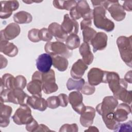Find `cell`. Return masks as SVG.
Returning a JSON list of instances; mask_svg holds the SVG:
<instances>
[{
  "label": "cell",
  "mask_w": 132,
  "mask_h": 132,
  "mask_svg": "<svg viewBox=\"0 0 132 132\" xmlns=\"http://www.w3.org/2000/svg\"><path fill=\"white\" fill-rule=\"evenodd\" d=\"M106 10L102 6L94 7L93 10V23L95 26L107 32H110L114 28V23L106 18Z\"/></svg>",
  "instance_id": "6da1fadb"
},
{
  "label": "cell",
  "mask_w": 132,
  "mask_h": 132,
  "mask_svg": "<svg viewBox=\"0 0 132 132\" xmlns=\"http://www.w3.org/2000/svg\"><path fill=\"white\" fill-rule=\"evenodd\" d=\"M103 83L108 84L110 90L116 96L122 90L127 89V83L124 79L120 78L119 74L114 72L105 71Z\"/></svg>",
  "instance_id": "7a4b0ae2"
},
{
  "label": "cell",
  "mask_w": 132,
  "mask_h": 132,
  "mask_svg": "<svg viewBox=\"0 0 132 132\" xmlns=\"http://www.w3.org/2000/svg\"><path fill=\"white\" fill-rule=\"evenodd\" d=\"M131 36L129 37L120 36L117 40V44L121 57L125 63L131 68L132 47Z\"/></svg>",
  "instance_id": "3957f363"
},
{
  "label": "cell",
  "mask_w": 132,
  "mask_h": 132,
  "mask_svg": "<svg viewBox=\"0 0 132 132\" xmlns=\"http://www.w3.org/2000/svg\"><path fill=\"white\" fill-rule=\"evenodd\" d=\"M1 97L4 102L12 103L15 104L22 105L25 103L28 95L23 89L16 88L12 90L5 89L1 92Z\"/></svg>",
  "instance_id": "277c9868"
},
{
  "label": "cell",
  "mask_w": 132,
  "mask_h": 132,
  "mask_svg": "<svg viewBox=\"0 0 132 132\" xmlns=\"http://www.w3.org/2000/svg\"><path fill=\"white\" fill-rule=\"evenodd\" d=\"M70 17L74 20L82 18L84 19H93V10H92L86 1H78L76 5L70 11Z\"/></svg>",
  "instance_id": "5b68a950"
},
{
  "label": "cell",
  "mask_w": 132,
  "mask_h": 132,
  "mask_svg": "<svg viewBox=\"0 0 132 132\" xmlns=\"http://www.w3.org/2000/svg\"><path fill=\"white\" fill-rule=\"evenodd\" d=\"M45 52L51 56H60L67 58L72 55V51L70 50L63 42L60 41L47 42L44 46Z\"/></svg>",
  "instance_id": "8992f818"
},
{
  "label": "cell",
  "mask_w": 132,
  "mask_h": 132,
  "mask_svg": "<svg viewBox=\"0 0 132 132\" xmlns=\"http://www.w3.org/2000/svg\"><path fill=\"white\" fill-rule=\"evenodd\" d=\"M102 6L109 11L115 21L119 22L125 19L126 12L118 1H104Z\"/></svg>",
  "instance_id": "52a82bcc"
},
{
  "label": "cell",
  "mask_w": 132,
  "mask_h": 132,
  "mask_svg": "<svg viewBox=\"0 0 132 132\" xmlns=\"http://www.w3.org/2000/svg\"><path fill=\"white\" fill-rule=\"evenodd\" d=\"M34 118L31 110L27 104L20 105L12 117L13 122L17 125H24L31 122Z\"/></svg>",
  "instance_id": "ba28073f"
},
{
  "label": "cell",
  "mask_w": 132,
  "mask_h": 132,
  "mask_svg": "<svg viewBox=\"0 0 132 132\" xmlns=\"http://www.w3.org/2000/svg\"><path fill=\"white\" fill-rule=\"evenodd\" d=\"M41 80L42 82V90L47 94L55 92L58 89V86L56 83L55 73L53 70L42 73Z\"/></svg>",
  "instance_id": "9c48e42d"
},
{
  "label": "cell",
  "mask_w": 132,
  "mask_h": 132,
  "mask_svg": "<svg viewBox=\"0 0 132 132\" xmlns=\"http://www.w3.org/2000/svg\"><path fill=\"white\" fill-rule=\"evenodd\" d=\"M118 100L113 96H105L102 103L96 107V111L101 116H104L112 113L118 105Z\"/></svg>",
  "instance_id": "30bf717a"
},
{
  "label": "cell",
  "mask_w": 132,
  "mask_h": 132,
  "mask_svg": "<svg viewBox=\"0 0 132 132\" xmlns=\"http://www.w3.org/2000/svg\"><path fill=\"white\" fill-rule=\"evenodd\" d=\"M68 98L73 109L80 114L86 108L83 103V96L81 93L78 91H72L69 93Z\"/></svg>",
  "instance_id": "8fae6325"
},
{
  "label": "cell",
  "mask_w": 132,
  "mask_h": 132,
  "mask_svg": "<svg viewBox=\"0 0 132 132\" xmlns=\"http://www.w3.org/2000/svg\"><path fill=\"white\" fill-rule=\"evenodd\" d=\"M20 26L15 23L9 24L1 31V40H11L18 36L20 33Z\"/></svg>",
  "instance_id": "7c38bea8"
},
{
  "label": "cell",
  "mask_w": 132,
  "mask_h": 132,
  "mask_svg": "<svg viewBox=\"0 0 132 132\" xmlns=\"http://www.w3.org/2000/svg\"><path fill=\"white\" fill-rule=\"evenodd\" d=\"M1 9L0 18L6 19L9 18L13 11L17 10L19 7V3L17 1H1Z\"/></svg>",
  "instance_id": "4fadbf2b"
},
{
  "label": "cell",
  "mask_w": 132,
  "mask_h": 132,
  "mask_svg": "<svg viewBox=\"0 0 132 132\" xmlns=\"http://www.w3.org/2000/svg\"><path fill=\"white\" fill-rule=\"evenodd\" d=\"M53 65L52 56L47 53L40 55L36 59V67L42 73L48 72Z\"/></svg>",
  "instance_id": "5bb4252c"
},
{
  "label": "cell",
  "mask_w": 132,
  "mask_h": 132,
  "mask_svg": "<svg viewBox=\"0 0 132 132\" xmlns=\"http://www.w3.org/2000/svg\"><path fill=\"white\" fill-rule=\"evenodd\" d=\"M26 104L34 109L40 111H44L47 107L46 100L42 96L36 95L28 96L26 100Z\"/></svg>",
  "instance_id": "9a60e30c"
},
{
  "label": "cell",
  "mask_w": 132,
  "mask_h": 132,
  "mask_svg": "<svg viewBox=\"0 0 132 132\" xmlns=\"http://www.w3.org/2000/svg\"><path fill=\"white\" fill-rule=\"evenodd\" d=\"M107 40L108 37L105 32H97L90 42L93 47V52L95 53L104 50L107 46Z\"/></svg>",
  "instance_id": "2e32d148"
},
{
  "label": "cell",
  "mask_w": 132,
  "mask_h": 132,
  "mask_svg": "<svg viewBox=\"0 0 132 132\" xmlns=\"http://www.w3.org/2000/svg\"><path fill=\"white\" fill-rule=\"evenodd\" d=\"M62 29L67 34H77L78 32L79 25L78 22L70 17L68 14L64 15L63 21L61 25Z\"/></svg>",
  "instance_id": "e0dca14e"
},
{
  "label": "cell",
  "mask_w": 132,
  "mask_h": 132,
  "mask_svg": "<svg viewBox=\"0 0 132 132\" xmlns=\"http://www.w3.org/2000/svg\"><path fill=\"white\" fill-rule=\"evenodd\" d=\"M105 71L97 68L91 69L88 73V83L92 86H97L104 81Z\"/></svg>",
  "instance_id": "ac0fdd59"
},
{
  "label": "cell",
  "mask_w": 132,
  "mask_h": 132,
  "mask_svg": "<svg viewBox=\"0 0 132 132\" xmlns=\"http://www.w3.org/2000/svg\"><path fill=\"white\" fill-rule=\"evenodd\" d=\"M131 112V108L129 104L123 103L118 105L116 110L113 112L114 118L118 122H124L128 119V115Z\"/></svg>",
  "instance_id": "d6986e66"
},
{
  "label": "cell",
  "mask_w": 132,
  "mask_h": 132,
  "mask_svg": "<svg viewBox=\"0 0 132 132\" xmlns=\"http://www.w3.org/2000/svg\"><path fill=\"white\" fill-rule=\"evenodd\" d=\"M96 110L95 109L89 106H86L84 111L80 114V123L84 127H89L93 122L94 118L95 116Z\"/></svg>",
  "instance_id": "ffe728a7"
},
{
  "label": "cell",
  "mask_w": 132,
  "mask_h": 132,
  "mask_svg": "<svg viewBox=\"0 0 132 132\" xmlns=\"http://www.w3.org/2000/svg\"><path fill=\"white\" fill-rule=\"evenodd\" d=\"M3 101L0 100V126L7 127L10 123L9 118L11 115L12 109L8 105L4 104Z\"/></svg>",
  "instance_id": "44dd1931"
},
{
  "label": "cell",
  "mask_w": 132,
  "mask_h": 132,
  "mask_svg": "<svg viewBox=\"0 0 132 132\" xmlns=\"http://www.w3.org/2000/svg\"><path fill=\"white\" fill-rule=\"evenodd\" d=\"M48 30L51 35L54 36L57 41L63 42L65 41L68 37V34H67L62 29L61 25L56 22H53L51 23L48 27Z\"/></svg>",
  "instance_id": "7402d4cb"
},
{
  "label": "cell",
  "mask_w": 132,
  "mask_h": 132,
  "mask_svg": "<svg viewBox=\"0 0 132 132\" xmlns=\"http://www.w3.org/2000/svg\"><path fill=\"white\" fill-rule=\"evenodd\" d=\"M88 68V65L82 59H79L72 65L70 72L71 75L74 79H80Z\"/></svg>",
  "instance_id": "603a6c76"
},
{
  "label": "cell",
  "mask_w": 132,
  "mask_h": 132,
  "mask_svg": "<svg viewBox=\"0 0 132 132\" xmlns=\"http://www.w3.org/2000/svg\"><path fill=\"white\" fill-rule=\"evenodd\" d=\"M0 51L9 57H13L18 54V48L13 43L8 40H1Z\"/></svg>",
  "instance_id": "cb8c5ba5"
},
{
  "label": "cell",
  "mask_w": 132,
  "mask_h": 132,
  "mask_svg": "<svg viewBox=\"0 0 132 132\" xmlns=\"http://www.w3.org/2000/svg\"><path fill=\"white\" fill-rule=\"evenodd\" d=\"M79 52L82 57V61L87 64H91L93 60L94 56L91 51V48L89 43H82L79 47Z\"/></svg>",
  "instance_id": "d4e9b609"
},
{
  "label": "cell",
  "mask_w": 132,
  "mask_h": 132,
  "mask_svg": "<svg viewBox=\"0 0 132 132\" xmlns=\"http://www.w3.org/2000/svg\"><path fill=\"white\" fill-rule=\"evenodd\" d=\"M27 89L32 95L42 96V82L38 79H32L27 85Z\"/></svg>",
  "instance_id": "484cf974"
},
{
  "label": "cell",
  "mask_w": 132,
  "mask_h": 132,
  "mask_svg": "<svg viewBox=\"0 0 132 132\" xmlns=\"http://www.w3.org/2000/svg\"><path fill=\"white\" fill-rule=\"evenodd\" d=\"M53 65L60 72L65 71L68 68L69 62L67 58L60 56H51Z\"/></svg>",
  "instance_id": "4316f807"
},
{
  "label": "cell",
  "mask_w": 132,
  "mask_h": 132,
  "mask_svg": "<svg viewBox=\"0 0 132 132\" xmlns=\"http://www.w3.org/2000/svg\"><path fill=\"white\" fill-rule=\"evenodd\" d=\"M13 20L16 24H27L32 20L30 13L25 11H20L13 15Z\"/></svg>",
  "instance_id": "83f0119b"
},
{
  "label": "cell",
  "mask_w": 132,
  "mask_h": 132,
  "mask_svg": "<svg viewBox=\"0 0 132 132\" xmlns=\"http://www.w3.org/2000/svg\"><path fill=\"white\" fill-rule=\"evenodd\" d=\"M77 4L76 1H54L53 6L57 9L70 11Z\"/></svg>",
  "instance_id": "f1b7e54d"
},
{
  "label": "cell",
  "mask_w": 132,
  "mask_h": 132,
  "mask_svg": "<svg viewBox=\"0 0 132 132\" xmlns=\"http://www.w3.org/2000/svg\"><path fill=\"white\" fill-rule=\"evenodd\" d=\"M102 117L106 126L109 129L116 130L120 124V122H117L114 119L113 112L102 116Z\"/></svg>",
  "instance_id": "f546056e"
},
{
  "label": "cell",
  "mask_w": 132,
  "mask_h": 132,
  "mask_svg": "<svg viewBox=\"0 0 132 132\" xmlns=\"http://www.w3.org/2000/svg\"><path fill=\"white\" fill-rule=\"evenodd\" d=\"M65 42L67 47L71 51L78 48L80 45V42L79 36L74 34L69 35Z\"/></svg>",
  "instance_id": "4dcf8cb0"
},
{
  "label": "cell",
  "mask_w": 132,
  "mask_h": 132,
  "mask_svg": "<svg viewBox=\"0 0 132 132\" xmlns=\"http://www.w3.org/2000/svg\"><path fill=\"white\" fill-rule=\"evenodd\" d=\"M85 82V81L83 78L74 79L69 78L67 82V87L69 90H76L79 91L81 90Z\"/></svg>",
  "instance_id": "1f68e13d"
},
{
  "label": "cell",
  "mask_w": 132,
  "mask_h": 132,
  "mask_svg": "<svg viewBox=\"0 0 132 132\" xmlns=\"http://www.w3.org/2000/svg\"><path fill=\"white\" fill-rule=\"evenodd\" d=\"M15 77L9 73L5 74L0 79V81L3 83L5 88L10 90L15 88Z\"/></svg>",
  "instance_id": "d6a6232c"
},
{
  "label": "cell",
  "mask_w": 132,
  "mask_h": 132,
  "mask_svg": "<svg viewBox=\"0 0 132 132\" xmlns=\"http://www.w3.org/2000/svg\"><path fill=\"white\" fill-rule=\"evenodd\" d=\"M117 100H120L123 103H127L129 105L131 103L132 94L131 90H127V89H124L120 91L116 96H114Z\"/></svg>",
  "instance_id": "836d02e7"
},
{
  "label": "cell",
  "mask_w": 132,
  "mask_h": 132,
  "mask_svg": "<svg viewBox=\"0 0 132 132\" xmlns=\"http://www.w3.org/2000/svg\"><path fill=\"white\" fill-rule=\"evenodd\" d=\"M96 31L91 27H86L82 30L83 41L84 42L90 43L92 39L96 34Z\"/></svg>",
  "instance_id": "e575fe53"
},
{
  "label": "cell",
  "mask_w": 132,
  "mask_h": 132,
  "mask_svg": "<svg viewBox=\"0 0 132 132\" xmlns=\"http://www.w3.org/2000/svg\"><path fill=\"white\" fill-rule=\"evenodd\" d=\"M39 30L37 28H32L28 32V38L32 42H38L41 40L39 38Z\"/></svg>",
  "instance_id": "d590c367"
},
{
  "label": "cell",
  "mask_w": 132,
  "mask_h": 132,
  "mask_svg": "<svg viewBox=\"0 0 132 132\" xmlns=\"http://www.w3.org/2000/svg\"><path fill=\"white\" fill-rule=\"evenodd\" d=\"M39 38L43 41L50 42L53 38V36L49 32L47 28H42L39 30Z\"/></svg>",
  "instance_id": "8d00e7d4"
},
{
  "label": "cell",
  "mask_w": 132,
  "mask_h": 132,
  "mask_svg": "<svg viewBox=\"0 0 132 132\" xmlns=\"http://www.w3.org/2000/svg\"><path fill=\"white\" fill-rule=\"evenodd\" d=\"M47 107L51 109H56L60 106L59 100L58 96H51L46 100Z\"/></svg>",
  "instance_id": "74e56055"
},
{
  "label": "cell",
  "mask_w": 132,
  "mask_h": 132,
  "mask_svg": "<svg viewBox=\"0 0 132 132\" xmlns=\"http://www.w3.org/2000/svg\"><path fill=\"white\" fill-rule=\"evenodd\" d=\"M80 91L82 94L87 95H90L93 94L95 92V88L94 86L90 85L88 82H85Z\"/></svg>",
  "instance_id": "f35d334b"
},
{
  "label": "cell",
  "mask_w": 132,
  "mask_h": 132,
  "mask_svg": "<svg viewBox=\"0 0 132 132\" xmlns=\"http://www.w3.org/2000/svg\"><path fill=\"white\" fill-rule=\"evenodd\" d=\"M27 84L26 78L23 75H18L15 77V88H18L24 89Z\"/></svg>",
  "instance_id": "ab89813d"
},
{
  "label": "cell",
  "mask_w": 132,
  "mask_h": 132,
  "mask_svg": "<svg viewBox=\"0 0 132 132\" xmlns=\"http://www.w3.org/2000/svg\"><path fill=\"white\" fill-rule=\"evenodd\" d=\"M78 130V126L76 123H73L72 124H64L60 128V132H77Z\"/></svg>",
  "instance_id": "60d3db41"
},
{
  "label": "cell",
  "mask_w": 132,
  "mask_h": 132,
  "mask_svg": "<svg viewBox=\"0 0 132 132\" xmlns=\"http://www.w3.org/2000/svg\"><path fill=\"white\" fill-rule=\"evenodd\" d=\"M131 121H129L124 123H120L118 128L115 130L117 131H129L131 132Z\"/></svg>",
  "instance_id": "b9f144b4"
},
{
  "label": "cell",
  "mask_w": 132,
  "mask_h": 132,
  "mask_svg": "<svg viewBox=\"0 0 132 132\" xmlns=\"http://www.w3.org/2000/svg\"><path fill=\"white\" fill-rule=\"evenodd\" d=\"M38 126L39 124L38 122L34 118L31 122L26 124V129L30 132L36 131Z\"/></svg>",
  "instance_id": "7bdbcfd3"
},
{
  "label": "cell",
  "mask_w": 132,
  "mask_h": 132,
  "mask_svg": "<svg viewBox=\"0 0 132 132\" xmlns=\"http://www.w3.org/2000/svg\"><path fill=\"white\" fill-rule=\"evenodd\" d=\"M59 100L60 106L62 107H65L68 106L69 102L68 96L64 93H60L58 96Z\"/></svg>",
  "instance_id": "ee69618b"
},
{
  "label": "cell",
  "mask_w": 132,
  "mask_h": 132,
  "mask_svg": "<svg viewBox=\"0 0 132 132\" xmlns=\"http://www.w3.org/2000/svg\"><path fill=\"white\" fill-rule=\"evenodd\" d=\"M92 25V21L91 19H85L82 20L80 22V28L81 30L84 29L86 27H90Z\"/></svg>",
  "instance_id": "f6af8a7d"
},
{
  "label": "cell",
  "mask_w": 132,
  "mask_h": 132,
  "mask_svg": "<svg viewBox=\"0 0 132 132\" xmlns=\"http://www.w3.org/2000/svg\"><path fill=\"white\" fill-rule=\"evenodd\" d=\"M124 10L127 11H131L132 10V1H124L123 6Z\"/></svg>",
  "instance_id": "bcb514c9"
},
{
  "label": "cell",
  "mask_w": 132,
  "mask_h": 132,
  "mask_svg": "<svg viewBox=\"0 0 132 132\" xmlns=\"http://www.w3.org/2000/svg\"><path fill=\"white\" fill-rule=\"evenodd\" d=\"M52 131V130H50L47 126L43 124L39 125L38 128L36 130V132L37 131Z\"/></svg>",
  "instance_id": "7dc6e473"
},
{
  "label": "cell",
  "mask_w": 132,
  "mask_h": 132,
  "mask_svg": "<svg viewBox=\"0 0 132 132\" xmlns=\"http://www.w3.org/2000/svg\"><path fill=\"white\" fill-rule=\"evenodd\" d=\"M7 65V60L2 55H1V69L5 68Z\"/></svg>",
  "instance_id": "c3c4849f"
},
{
  "label": "cell",
  "mask_w": 132,
  "mask_h": 132,
  "mask_svg": "<svg viewBox=\"0 0 132 132\" xmlns=\"http://www.w3.org/2000/svg\"><path fill=\"white\" fill-rule=\"evenodd\" d=\"M124 79L127 82H129L130 84L131 83V71H129L126 73Z\"/></svg>",
  "instance_id": "681fc988"
},
{
  "label": "cell",
  "mask_w": 132,
  "mask_h": 132,
  "mask_svg": "<svg viewBox=\"0 0 132 132\" xmlns=\"http://www.w3.org/2000/svg\"><path fill=\"white\" fill-rule=\"evenodd\" d=\"M85 131H99V130L95 126H90L88 127V129L85 130Z\"/></svg>",
  "instance_id": "f907efd6"
},
{
  "label": "cell",
  "mask_w": 132,
  "mask_h": 132,
  "mask_svg": "<svg viewBox=\"0 0 132 132\" xmlns=\"http://www.w3.org/2000/svg\"><path fill=\"white\" fill-rule=\"evenodd\" d=\"M24 3H27V4H31L32 3H34V2H34V1H23Z\"/></svg>",
  "instance_id": "816d5d0a"
}]
</instances>
